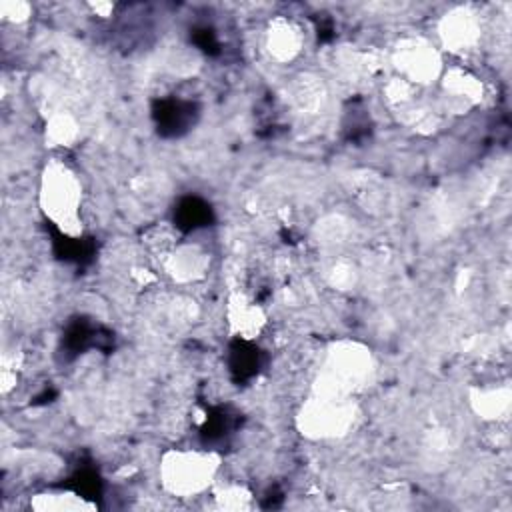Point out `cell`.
Returning a JSON list of instances; mask_svg holds the SVG:
<instances>
[{
  "mask_svg": "<svg viewBox=\"0 0 512 512\" xmlns=\"http://www.w3.org/2000/svg\"><path fill=\"white\" fill-rule=\"evenodd\" d=\"M360 418V406L354 396H334L310 392L300 404L294 424L308 440H338L354 430Z\"/></svg>",
  "mask_w": 512,
  "mask_h": 512,
  "instance_id": "obj_4",
  "label": "cell"
},
{
  "mask_svg": "<svg viewBox=\"0 0 512 512\" xmlns=\"http://www.w3.org/2000/svg\"><path fill=\"white\" fill-rule=\"evenodd\" d=\"M448 432L446 430H430V434L424 442V452L428 454L430 460H438L442 456H448V452L452 450V440H450Z\"/></svg>",
  "mask_w": 512,
  "mask_h": 512,
  "instance_id": "obj_17",
  "label": "cell"
},
{
  "mask_svg": "<svg viewBox=\"0 0 512 512\" xmlns=\"http://www.w3.org/2000/svg\"><path fill=\"white\" fill-rule=\"evenodd\" d=\"M438 82L446 108L458 114L476 108L484 100V82L466 66L454 64L444 68Z\"/></svg>",
  "mask_w": 512,
  "mask_h": 512,
  "instance_id": "obj_8",
  "label": "cell"
},
{
  "mask_svg": "<svg viewBox=\"0 0 512 512\" xmlns=\"http://www.w3.org/2000/svg\"><path fill=\"white\" fill-rule=\"evenodd\" d=\"M32 16V6L22 0H4L0 2V18L10 24H24Z\"/></svg>",
  "mask_w": 512,
  "mask_h": 512,
  "instance_id": "obj_18",
  "label": "cell"
},
{
  "mask_svg": "<svg viewBox=\"0 0 512 512\" xmlns=\"http://www.w3.org/2000/svg\"><path fill=\"white\" fill-rule=\"evenodd\" d=\"M328 282H330L334 288H338V290H348V288H352L354 282H356V268H354L350 262L340 260V262H336V264L330 268V272H328Z\"/></svg>",
  "mask_w": 512,
  "mask_h": 512,
  "instance_id": "obj_19",
  "label": "cell"
},
{
  "mask_svg": "<svg viewBox=\"0 0 512 512\" xmlns=\"http://www.w3.org/2000/svg\"><path fill=\"white\" fill-rule=\"evenodd\" d=\"M374 376L376 358L372 348L354 338H338L326 346L310 392L356 398L372 384Z\"/></svg>",
  "mask_w": 512,
  "mask_h": 512,
  "instance_id": "obj_1",
  "label": "cell"
},
{
  "mask_svg": "<svg viewBox=\"0 0 512 512\" xmlns=\"http://www.w3.org/2000/svg\"><path fill=\"white\" fill-rule=\"evenodd\" d=\"M390 62L396 70V76L404 78L416 88L436 84L446 68L440 48L418 34L398 38L392 46Z\"/></svg>",
  "mask_w": 512,
  "mask_h": 512,
  "instance_id": "obj_5",
  "label": "cell"
},
{
  "mask_svg": "<svg viewBox=\"0 0 512 512\" xmlns=\"http://www.w3.org/2000/svg\"><path fill=\"white\" fill-rule=\"evenodd\" d=\"M438 40L450 54H466L480 44L482 20L472 6H454L438 20Z\"/></svg>",
  "mask_w": 512,
  "mask_h": 512,
  "instance_id": "obj_6",
  "label": "cell"
},
{
  "mask_svg": "<svg viewBox=\"0 0 512 512\" xmlns=\"http://www.w3.org/2000/svg\"><path fill=\"white\" fill-rule=\"evenodd\" d=\"M264 48L270 60L288 64L300 56L304 48V32L294 20L278 16L270 20L264 32Z\"/></svg>",
  "mask_w": 512,
  "mask_h": 512,
  "instance_id": "obj_11",
  "label": "cell"
},
{
  "mask_svg": "<svg viewBox=\"0 0 512 512\" xmlns=\"http://www.w3.org/2000/svg\"><path fill=\"white\" fill-rule=\"evenodd\" d=\"M470 410L484 422L502 424L512 410V390L506 382H488L472 386L468 392Z\"/></svg>",
  "mask_w": 512,
  "mask_h": 512,
  "instance_id": "obj_10",
  "label": "cell"
},
{
  "mask_svg": "<svg viewBox=\"0 0 512 512\" xmlns=\"http://www.w3.org/2000/svg\"><path fill=\"white\" fill-rule=\"evenodd\" d=\"M222 468V456L214 450L168 448L158 458L160 488L174 498H196L210 492Z\"/></svg>",
  "mask_w": 512,
  "mask_h": 512,
  "instance_id": "obj_3",
  "label": "cell"
},
{
  "mask_svg": "<svg viewBox=\"0 0 512 512\" xmlns=\"http://www.w3.org/2000/svg\"><path fill=\"white\" fill-rule=\"evenodd\" d=\"M292 100L294 104L302 110V112H316L318 108H322V102H324V88H322V82L310 74H304L300 76L296 82H294V88H292Z\"/></svg>",
  "mask_w": 512,
  "mask_h": 512,
  "instance_id": "obj_15",
  "label": "cell"
},
{
  "mask_svg": "<svg viewBox=\"0 0 512 512\" xmlns=\"http://www.w3.org/2000/svg\"><path fill=\"white\" fill-rule=\"evenodd\" d=\"M82 182L62 160L44 164L38 182V206L42 214L68 238L82 234Z\"/></svg>",
  "mask_w": 512,
  "mask_h": 512,
  "instance_id": "obj_2",
  "label": "cell"
},
{
  "mask_svg": "<svg viewBox=\"0 0 512 512\" xmlns=\"http://www.w3.org/2000/svg\"><path fill=\"white\" fill-rule=\"evenodd\" d=\"M28 506L36 512H94L98 504L68 488H48L30 496Z\"/></svg>",
  "mask_w": 512,
  "mask_h": 512,
  "instance_id": "obj_12",
  "label": "cell"
},
{
  "mask_svg": "<svg viewBox=\"0 0 512 512\" xmlns=\"http://www.w3.org/2000/svg\"><path fill=\"white\" fill-rule=\"evenodd\" d=\"M212 498L218 510L226 512H244L254 506V494L248 486L240 482H226L212 486Z\"/></svg>",
  "mask_w": 512,
  "mask_h": 512,
  "instance_id": "obj_14",
  "label": "cell"
},
{
  "mask_svg": "<svg viewBox=\"0 0 512 512\" xmlns=\"http://www.w3.org/2000/svg\"><path fill=\"white\" fill-rule=\"evenodd\" d=\"M162 268L178 284L198 282L208 274L210 254L192 242H178L164 258Z\"/></svg>",
  "mask_w": 512,
  "mask_h": 512,
  "instance_id": "obj_9",
  "label": "cell"
},
{
  "mask_svg": "<svg viewBox=\"0 0 512 512\" xmlns=\"http://www.w3.org/2000/svg\"><path fill=\"white\" fill-rule=\"evenodd\" d=\"M44 136H46V142H48L50 146L68 148V146H74V142L78 140V136H80V124H78L76 116H72L70 112L58 110V112H54V114L46 120Z\"/></svg>",
  "mask_w": 512,
  "mask_h": 512,
  "instance_id": "obj_13",
  "label": "cell"
},
{
  "mask_svg": "<svg viewBox=\"0 0 512 512\" xmlns=\"http://www.w3.org/2000/svg\"><path fill=\"white\" fill-rule=\"evenodd\" d=\"M224 322L232 338H238L240 342H252L264 332L268 324V314L248 294L232 290L224 304Z\"/></svg>",
  "mask_w": 512,
  "mask_h": 512,
  "instance_id": "obj_7",
  "label": "cell"
},
{
  "mask_svg": "<svg viewBox=\"0 0 512 512\" xmlns=\"http://www.w3.org/2000/svg\"><path fill=\"white\" fill-rule=\"evenodd\" d=\"M418 90H420V88H416L414 84L406 82V80L400 78V76L388 78V82H386L384 88H382L384 98H386L388 104L394 106V108H404V106L412 104V102L416 100Z\"/></svg>",
  "mask_w": 512,
  "mask_h": 512,
  "instance_id": "obj_16",
  "label": "cell"
}]
</instances>
